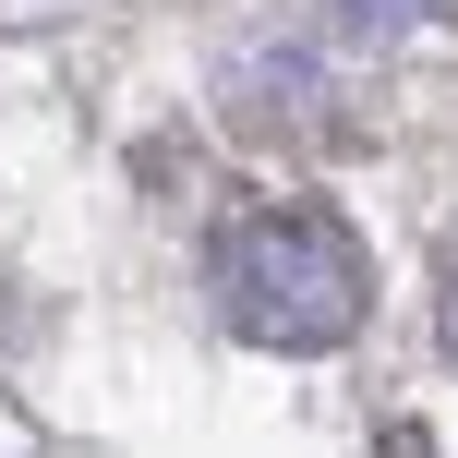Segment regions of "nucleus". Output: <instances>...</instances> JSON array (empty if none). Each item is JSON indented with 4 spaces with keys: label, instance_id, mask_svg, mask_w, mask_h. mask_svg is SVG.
Segmentation results:
<instances>
[{
    "label": "nucleus",
    "instance_id": "obj_1",
    "mask_svg": "<svg viewBox=\"0 0 458 458\" xmlns=\"http://www.w3.org/2000/svg\"><path fill=\"white\" fill-rule=\"evenodd\" d=\"M362 301H374L362 242L326 206H253L217 242V314L242 326L253 350H338L350 326H362Z\"/></svg>",
    "mask_w": 458,
    "mask_h": 458
},
{
    "label": "nucleus",
    "instance_id": "obj_2",
    "mask_svg": "<svg viewBox=\"0 0 458 458\" xmlns=\"http://www.w3.org/2000/svg\"><path fill=\"white\" fill-rule=\"evenodd\" d=\"M422 13H435V0H338L350 37H398V24H422Z\"/></svg>",
    "mask_w": 458,
    "mask_h": 458
},
{
    "label": "nucleus",
    "instance_id": "obj_3",
    "mask_svg": "<svg viewBox=\"0 0 458 458\" xmlns=\"http://www.w3.org/2000/svg\"><path fill=\"white\" fill-rule=\"evenodd\" d=\"M435 314H446V350H458V242H446V301H435Z\"/></svg>",
    "mask_w": 458,
    "mask_h": 458
}]
</instances>
